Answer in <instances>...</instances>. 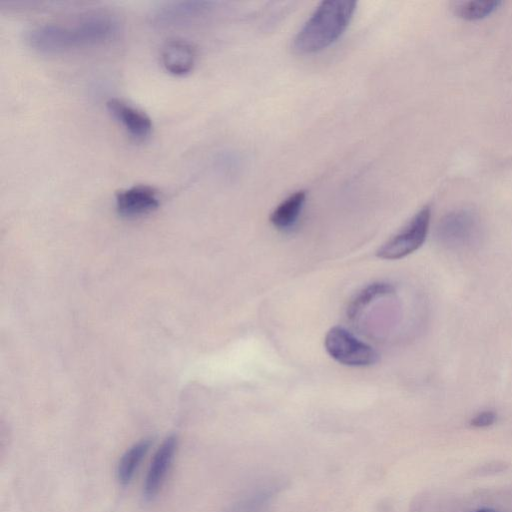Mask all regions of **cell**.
<instances>
[{
  "instance_id": "3957f363",
  "label": "cell",
  "mask_w": 512,
  "mask_h": 512,
  "mask_svg": "<svg viewBox=\"0 0 512 512\" xmlns=\"http://www.w3.org/2000/svg\"><path fill=\"white\" fill-rule=\"evenodd\" d=\"M438 241L451 250H466L478 244L481 224L478 215L468 209L446 214L436 229Z\"/></svg>"
},
{
  "instance_id": "7a4b0ae2",
  "label": "cell",
  "mask_w": 512,
  "mask_h": 512,
  "mask_svg": "<svg viewBox=\"0 0 512 512\" xmlns=\"http://www.w3.org/2000/svg\"><path fill=\"white\" fill-rule=\"evenodd\" d=\"M355 9V1H322L296 34L293 50L305 55L329 47L344 33Z\"/></svg>"
},
{
  "instance_id": "8fae6325",
  "label": "cell",
  "mask_w": 512,
  "mask_h": 512,
  "mask_svg": "<svg viewBox=\"0 0 512 512\" xmlns=\"http://www.w3.org/2000/svg\"><path fill=\"white\" fill-rule=\"evenodd\" d=\"M305 201L306 192L303 190L289 195L271 213V224L282 231L292 228L301 214Z\"/></svg>"
},
{
  "instance_id": "52a82bcc",
  "label": "cell",
  "mask_w": 512,
  "mask_h": 512,
  "mask_svg": "<svg viewBox=\"0 0 512 512\" xmlns=\"http://www.w3.org/2000/svg\"><path fill=\"white\" fill-rule=\"evenodd\" d=\"M115 203L118 214L125 218L149 214L160 204L157 190L144 184H137L118 191Z\"/></svg>"
},
{
  "instance_id": "6da1fadb",
  "label": "cell",
  "mask_w": 512,
  "mask_h": 512,
  "mask_svg": "<svg viewBox=\"0 0 512 512\" xmlns=\"http://www.w3.org/2000/svg\"><path fill=\"white\" fill-rule=\"evenodd\" d=\"M119 31V22L114 17L99 14L70 24L36 25L26 32L25 42L37 52L55 54L105 44Z\"/></svg>"
},
{
  "instance_id": "5bb4252c",
  "label": "cell",
  "mask_w": 512,
  "mask_h": 512,
  "mask_svg": "<svg viewBox=\"0 0 512 512\" xmlns=\"http://www.w3.org/2000/svg\"><path fill=\"white\" fill-rule=\"evenodd\" d=\"M502 2L495 0H475L456 3L455 14L465 20H480L495 12Z\"/></svg>"
},
{
  "instance_id": "30bf717a",
  "label": "cell",
  "mask_w": 512,
  "mask_h": 512,
  "mask_svg": "<svg viewBox=\"0 0 512 512\" xmlns=\"http://www.w3.org/2000/svg\"><path fill=\"white\" fill-rule=\"evenodd\" d=\"M196 61L194 46L184 39L168 40L161 49V62L171 74L182 76L189 73Z\"/></svg>"
},
{
  "instance_id": "4fadbf2b",
  "label": "cell",
  "mask_w": 512,
  "mask_h": 512,
  "mask_svg": "<svg viewBox=\"0 0 512 512\" xmlns=\"http://www.w3.org/2000/svg\"><path fill=\"white\" fill-rule=\"evenodd\" d=\"M394 286L386 282H375L360 290L351 299L347 307V316L356 318L361 311L375 299L394 293Z\"/></svg>"
},
{
  "instance_id": "7c38bea8",
  "label": "cell",
  "mask_w": 512,
  "mask_h": 512,
  "mask_svg": "<svg viewBox=\"0 0 512 512\" xmlns=\"http://www.w3.org/2000/svg\"><path fill=\"white\" fill-rule=\"evenodd\" d=\"M150 444V440L143 439L129 447L122 455L117 467V478L122 485L130 483Z\"/></svg>"
},
{
  "instance_id": "277c9868",
  "label": "cell",
  "mask_w": 512,
  "mask_h": 512,
  "mask_svg": "<svg viewBox=\"0 0 512 512\" xmlns=\"http://www.w3.org/2000/svg\"><path fill=\"white\" fill-rule=\"evenodd\" d=\"M324 346L331 358L346 366L366 367L379 359L373 347L340 326H334L327 332Z\"/></svg>"
},
{
  "instance_id": "ba28073f",
  "label": "cell",
  "mask_w": 512,
  "mask_h": 512,
  "mask_svg": "<svg viewBox=\"0 0 512 512\" xmlns=\"http://www.w3.org/2000/svg\"><path fill=\"white\" fill-rule=\"evenodd\" d=\"M106 107L113 118L135 139L143 140L151 134L152 120L143 110L119 98L109 99Z\"/></svg>"
},
{
  "instance_id": "5b68a950",
  "label": "cell",
  "mask_w": 512,
  "mask_h": 512,
  "mask_svg": "<svg viewBox=\"0 0 512 512\" xmlns=\"http://www.w3.org/2000/svg\"><path fill=\"white\" fill-rule=\"evenodd\" d=\"M430 219L431 209L425 206L405 227L377 249L376 256L385 260H397L419 249L427 237Z\"/></svg>"
},
{
  "instance_id": "9c48e42d",
  "label": "cell",
  "mask_w": 512,
  "mask_h": 512,
  "mask_svg": "<svg viewBox=\"0 0 512 512\" xmlns=\"http://www.w3.org/2000/svg\"><path fill=\"white\" fill-rule=\"evenodd\" d=\"M177 449L175 436L167 437L156 451L143 486L144 497L153 499L160 491Z\"/></svg>"
},
{
  "instance_id": "2e32d148",
  "label": "cell",
  "mask_w": 512,
  "mask_h": 512,
  "mask_svg": "<svg viewBox=\"0 0 512 512\" xmlns=\"http://www.w3.org/2000/svg\"><path fill=\"white\" fill-rule=\"evenodd\" d=\"M475 512H496V511H494L492 509H481V510H477Z\"/></svg>"
},
{
  "instance_id": "8992f818",
  "label": "cell",
  "mask_w": 512,
  "mask_h": 512,
  "mask_svg": "<svg viewBox=\"0 0 512 512\" xmlns=\"http://www.w3.org/2000/svg\"><path fill=\"white\" fill-rule=\"evenodd\" d=\"M211 9L212 2L209 1H174L155 8L149 17L153 26L164 28L193 22Z\"/></svg>"
},
{
  "instance_id": "9a60e30c",
  "label": "cell",
  "mask_w": 512,
  "mask_h": 512,
  "mask_svg": "<svg viewBox=\"0 0 512 512\" xmlns=\"http://www.w3.org/2000/svg\"><path fill=\"white\" fill-rule=\"evenodd\" d=\"M496 420V415L492 411H484L477 414L472 420L471 425L474 427H487L492 425Z\"/></svg>"
}]
</instances>
